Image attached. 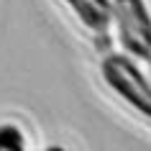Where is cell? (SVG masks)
<instances>
[{
    "label": "cell",
    "instance_id": "cell-2",
    "mask_svg": "<svg viewBox=\"0 0 151 151\" xmlns=\"http://www.w3.org/2000/svg\"><path fill=\"white\" fill-rule=\"evenodd\" d=\"M118 41L133 59H151V10L143 0H110Z\"/></svg>",
    "mask_w": 151,
    "mask_h": 151
},
{
    "label": "cell",
    "instance_id": "cell-1",
    "mask_svg": "<svg viewBox=\"0 0 151 151\" xmlns=\"http://www.w3.org/2000/svg\"><path fill=\"white\" fill-rule=\"evenodd\" d=\"M100 72H103L105 85L120 100H126L136 113L151 120V80H146L141 67L133 62V56L108 54L100 64Z\"/></svg>",
    "mask_w": 151,
    "mask_h": 151
},
{
    "label": "cell",
    "instance_id": "cell-6",
    "mask_svg": "<svg viewBox=\"0 0 151 151\" xmlns=\"http://www.w3.org/2000/svg\"><path fill=\"white\" fill-rule=\"evenodd\" d=\"M146 62H149V74H151V59H146Z\"/></svg>",
    "mask_w": 151,
    "mask_h": 151
},
{
    "label": "cell",
    "instance_id": "cell-5",
    "mask_svg": "<svg viewBox=\"0 0 151 151\" xmlns=\"http://www.w3.org/2000/svg\"><path fill=\"white\" fill-rule=\"evenodd\" d=\"M44 151H67V149H64V146H56V143H51V146H46Z\"/></svg>",
    "mask_w": 151,
    "mask_h": 151
},
{
    "label": "cell",
    "instance_id": "cell-3",
    "mask_svg": "<svg viewBox=\"0 0 151 151\" xmlns=\"http://www.w3.org/2000/svg\"><path fill=\"white\" fill-rule=\"evenodd\" d=\"M64 3L72 8V13L85 28H90L92 33H108L113 23L110 0H64Z\"/></svg>",
    "mask_w": 151,
    "mask_h": 151
},
{
    "label": "cell",
    "instance_id": "cell-4",
    "mask_svg": "<svg viewBox=\"0 0 151 151\" xmlns=\"http://www.w3.org/2000/svg\"><path fill=\"white\" fill-rule=\"evenodd\" d=\"M0 151H26V136L16 123L0 126Z\"/></svg>",
    "mask_w": 151,
    "mask_h": 151
}]
</instances>
